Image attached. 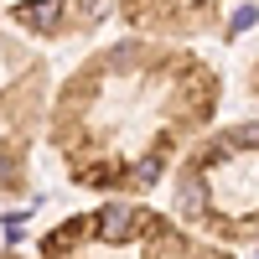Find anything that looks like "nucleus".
Returning a JSON list of instances; mask_svg holds the SVG:
<instances>
[{
  "mask_svg": "<svg viewBox=\"0 0 259 259\" xmlns=\"http://www.w3.org/2000/svg\"><path fill=\"white\" fill-rule=\"evenodd\" d=\"M197 161H202L207 171H212V166H228V161H233V145H228V140L218 135V140H207V145L197 150Z\"/></svg>",
  "mask_w": 259,
  "mask_h": 259,
  "instance_id": "3",
  "label": "nucleus"
},
{
  "mask_svg": "<svg viewBox=\"0 0 259 259\" xmlns=\"http://www.w3.org/2000/svg\"><path fill=\"white\" fill-rule=\"evenodd\" d=\"M161 177V156H145V166H135V182L145 187V182H156Z\"/></svg>",
  "mask_w": 259,
  "mask_h": 259,
  "instance_id": "6",
  "label": "nucleus"
},
{
  "mask_svg": "<svg viewBox=\"0 0 259 259\" xmlns=\"http://www.w3.org/2000/svg\"><path fill=\"white\" fill-rule=\"evenodd\" d=\"M233 150H239V145H249V150H259V124H233L228 130V135H223Z\"/></svg>",
  "mask_w": 259,
  "mask_h": 259,
  "instance_id": "5",
  "label": "nucleus"
},
{
  "mask_svg": "<svg viewBox=\"0 0 259 259\" xmlns=\"http://www.w3.org/2000/svg\"><path fill=\"white\" fill-rule=\"evenodd\" d=\"M21 26H36V31H52L62 21V0H21V6L11 11Z\"/></svg>",
  "mask_w": 259,
  "mask_h": 259,
  "instance_id": "2",
  "label": "nucleus"
},
{
  "mask_svg": "<svg viewBox=\"0 0 259 259\" xmlns=\"http://www.w3.org/2000/svg\"><path fill=\"white\" fill-rule=\"evenodd\" d=\"M254 16H259V11H254V6H244L239 16H233V31H249V26H254Z\"/></svg>",
  "mask_w": 259,
  "mask_h": 259,
  "instance_id": "7",
  "label": "nucleus"
},
{
  "mask_svg": "<svg viewBox=\"0 0 259 259\" xmlns=\"http://www.w3.org/2000/svg\"><path fill=\"white\" fill-rule=\"evenodd\" d=\"M202 202H207L202 177H187V182H182V207H187V212H202Z\"/></svg>",
  "mask_w": 259,
  "mask_h": 259,
  "instance_id": "4",
  "label": "nucleus"
},
{
  "mask_svg": "<svg viewBox=\"0 0 259 259\" xmlns=\"http://www.w3.org/2000/svg\"><path fill=\"white\" fill-rule=\"evenodd\" d=\"M89 228L99 244H130V233L140 228V212H135V202H104Z\"/></svg>",
  "mask_w": 259,
  "mask_h": 259,
  "instance_id": "1",
  "label": "nucleus"
}]
</instances>
